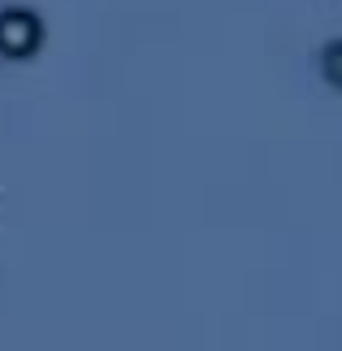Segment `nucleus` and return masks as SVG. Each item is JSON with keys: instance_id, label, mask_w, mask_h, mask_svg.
<instances>
[]
</instances>
